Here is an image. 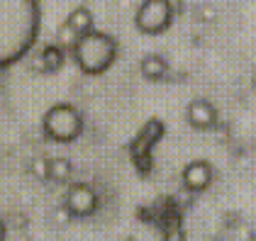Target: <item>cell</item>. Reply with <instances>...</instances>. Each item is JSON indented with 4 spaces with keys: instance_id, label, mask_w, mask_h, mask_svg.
Segmentation results:
<instances>
[{
    "instance_id": "obj_5",
    "label": "cell",
    "mask_w": 256,
    "mask_h": 241,
    "mask_svg": "<svg viewBox=\"0 0 256 241\" xmlns=\"http://www.w3.org/2000/svg\"><path fill=\"white\" fill-rule=\"evenodd\" d=\"M64 205L71 210L74 217H90L98 210V195L88 183H71L66 190Z\"/></svg>"
},
{
    "instance_id": "obj_2",
    "label": "cell",
    "mask_w": 256,
    "mask_h": 241,
    "mask_svg": "<svg viewBox=\"0 0 256 241\" xmlns=\"http://www.w3.org/2000/svg\"><path fill=\"white\" fill-rule=\"evenodd\" d=\"M71 56L83 73L100 76L118 59V39L108 32L90 29L76 39V44L71 46Z\"/></svg>"
},
{
    "instance_id": "obj_12",
    "label": "cell",
    "mask_w": 256,
    "mask_h": 241,
    "mask_svg": "<svg viewBox=\"0 0 256 241\" xmlns=\"http://www.w3.org/2000/svg\"><path fill=\"white\" fill-rule=\"evenodd\" d=\"M49 171H52L49 159H42V156H37V159H32V163H30V173H32L37 181H49Z\"/></svg>"
},
{
    "instance_id": "obj_3",
    "label": "cell",
    "mask_w": 256,
    "mask_h": 241,
    "mask_svg": "<svg viewBox=\"0 0 256 241\" xmlns=\"http://www.w3.org/2000/svg\"><path fill=\"white\" fill-rule=\"evenodd\" d=\"M42 132L56 144H71L83 134V115L68 102H56L44 112Z\"/></svg>"
},
{
    "instance_id": "obj_11",
    "label": "cell",
    "mask_w": 256,
    "mask_h": 241,
    "mask_svg": "<svg viewBox=\"0 0 256 241\" xmlns=\"http://www.w3.org/2000/svg\"><path fill=\"white\" fill-rule=\"evenodd\" d=\"M49 181L52 183H61V185H71V176H74V163L71 159H64V156H54L49 159Z\"/></svg>"
},
{
    "instance_id": "obj_6",
    "label": "cell",
    "mask_w": 256,
    "mask_h": 241,
    "mask_svg": "<svg viewBox=\"0 0 256 241\" xmlns=\"http://www.w3.org/2000/svg\"><path fill=\"white\" fill-rule=\"evenodd\" d=\"M186 120L193 129H200V132H208L217 124V110L215 105L205 98H196V100L188 102L186 107Z\"/></svg>"
},
{
    "instance_id": "obj_8",
    "label": "cell",
    "mask_w": 256,
    "mask_h": 241,
    "mask_svg": "<svg viewBox=\"0 0 256 241\" xmlns=\"http://www.w3.org/2000/svg\"><path fill=\"white\" fill-rule=\"evenodd\" d=\"M66 61V49L61 46L59 41H49L37 49L34 59H32V66L40 71V73H56Z\"/></svg>"
},
{
    "instance_id": "obj_14",
    "label": "cell",
    "mask_w": 256,
    "mask_h": 241,
    "mask_svg": "<svg viewBox=\"0 0 256 241\" xmlns=\"http://www.w3.org/2000/svg\"><path fill=\"white\" fill-rule=\"evenodd\" d=\"M5 234H8V227H5V222L0 220V241H5Z\"/></svg>"
},
{
    "instance_id": "obj_7",
    "label": "cell",
    "mask_w": 256,
    "mask_h": 241,
    "mask_svg": "<svg viewBox=\"0 0 256 241\" xmlns=\"http://www.w3.org/2000/svg\"><path fill=\"white\" fill-rule=\"evenodd\" d=\"M180 181L186 185V190H190V193H202V190H208L210 183H212V166L202 159L190 161V163L183 168Z\"/></svg>"
},
{
    "instance_id": "obj_4",
    "label": "cell",
    "mask_w": 256,
    "mask_h": 241,
    "mask_svg": "<svg viewBox=\"0 0 256 241\" xmlns=\"http://www.w3.org/2000/svg\"><path fill=\"white\" fill-rule=\"evenodd\" d=\"M174 5L171 0H142L134 12V24L142 34H161L171 27Z\"/></svg>"
},
{
    "instance_id": "obj_1",
    "label": "cell",
    "mask_w": 256,
    "mask_h": 241,
    "mask_svg": "<svg viewBox=\"0 0 256 241\" xmlns=\"http://www.w3.org/2000/svg\"><path fill=\"white\" fill-rule=\"evenodd\" d=\"M40 27V0H0V68L18 63L37 44Z\"/></svg>"
},
{
    "instance_id": "obj_9",
    "label": "cell",
    "mask_w": 256,
    "mask_h": 241,
    "mask_svg": "<svg viewBox=\"0 0 256 241\" xmlns=\"http://www.w3.org/2000/svg\"><path fill=\"white\" fill-rule=\"evenodd\" d=\"M66 27L80 37V34H86V32H90V29H96L93 27V12L86 7V5H78V7H74L71 12H68V17H66Z\"/></svg>"
},
{
    "instance_id": "obj_13",
    "label": "cell",
    "mask_w": 256,
    "mask_h": 241,
    "mask_svg": "<svg viewBox=\"0 0 256 241\" xmlns=\"http://www.w3.org/2000/svg\"><path fill=\"white\" fill-rule=\"evenodd\" d=\"M68 220H74L71 210H68L66 205H59V207L54 210V222H56V224H66Z\"/></svg>"
},
{
    "instance_id": "obj_10",
    "label": "cell",
    "mask_w": 256,
    "mask_h": 241,
    "mask_svg": "<svg viewBox=\"0 0 256 241\" xmlns=\"http://www.w3.org/2000/svg\"><path fill=\"white\" fill-rule=\"evenodd\" d=\"M139 71H142V76L146 80H161L166 78V73H168V63H166V59L161 54H146L139 61Z\"/></svg>"
}]
</instances>
